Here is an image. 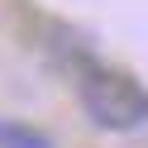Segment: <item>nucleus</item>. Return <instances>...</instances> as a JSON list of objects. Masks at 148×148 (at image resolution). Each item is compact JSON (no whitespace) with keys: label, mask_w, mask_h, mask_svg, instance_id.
<instances>
[{"label":"nucleus","mask_w":148,"mask_h":148,"mask_svg":"<svg viewBox=\"0 0 148 148\" xmlns=\"http://www.w3.org/2000/svg\"><path fill=\"white\" fill-rule=\"evenodd\" d=\"M77 96H81V110L100 129H115V134H129V129H138L148 119V91L134 77H124V72L91 67L77 81Z\"/></svg>","instance_id":"f257e3e1"},{"label":"nucleus","mask_w":148,"mask_h":148,"mask_svg":"<svg viewBox=\"0 0 148 148\" xmlns=\"http://www.w3.org/2000/svg\"><path fill=\"white\" fill-rule=\"evenodd\" d=\"M0 148H53V138H48V134H38L34 124L0 119Z\"/></svg>","instance_id":"f03ea898"}]
</instances>
